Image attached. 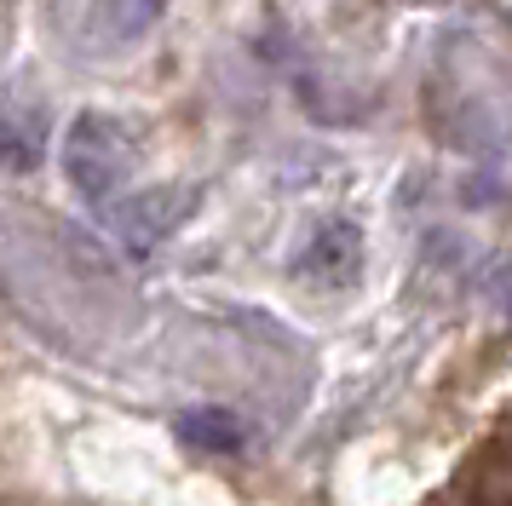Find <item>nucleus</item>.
Masks as SVG:
<instances>
[{
  "mask_svg": "<svg viewBox=\"0 0 512 506\" xmlns=\"http://www.w3.org/2000/svg\"><path fill=\"white\" fill-rule=\"evenodd\" d=\"M432 506H512V489L501 483V472L489 460H472L461 478H455V489L438 495Z\"/></svg>",
  "mask_w": 512,
  "mask_h": 506,
  "instance_id": "nucleus-1",
  "label": "nucleus"
},
{
  "mask_svg": "<svg viewBox=\"0 0 512 506\" xmlns=\"http://www.w3.org/2000/svg\"><path fill=\"white\" fill-rule=\"evenodd\" d=\"M162 6H167V0H98V18L110 23L116 35H139V29L156 23Z\"/></svg>",
  "mask_w": 512,
  "mask_h": 506,
  "instance_id": "nucleus-3",
  "label": "nucleus"
},
{
  "mask_svg": "<svg viewBox=\"0 0 512 506\" xmlns=\"http://www.w3.org/2000/svg\"><path fill=\"white\" fill-rule=\"evenodd\" d=\"M41 144H47L41 115H6V121H0V161H6L12 173H29V167L41 161Z\"/></svg>",
  "mask_w": 512,
  "mask_h": 506,
  "instance_id": "nucleus-2",
  "label": "nucleus"
}]
</instances>
